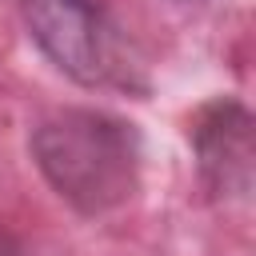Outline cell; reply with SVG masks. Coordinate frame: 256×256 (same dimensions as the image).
Wrapping results in <instances>:
<instances>
[{
    "instance_id": "6da1fadb",
    "label": "cell",
    "mask_w": 256,
    "mask_h": 256,
    "mask_svg": "<svg viewBox=\"0 0 256 256\" xmlns=\"http://www.w3.org/2000/svg\"><path fill=\"white\" fill-rule=\"evenodd\" d=\"M32 160L60 200L84 216H104L140 184V132L112 112L64 108L36 124Z\"/></svg>"
},
{
    "instance_id": "7a4b0ae2",
    "label": "cell",
    "mask_w": 256,
    "mask_h": 256,
    "mask_svg": "<svg viewBox=\"0 0 256 256\" xmlns=\"http://www.w3.org/2000/svg\"><path fill=\"white\" fill-rule=\"evenodd\" d=\"M28 24V36L40 52L68 72L76 84H112L120 64V24L112 0H16Z\"/></svg>"
},
{
    "instance_id": "3957f363",
    "label": "cell",
    "mask_w": 256,
    "mask_h": 256,
    "mask_svg": "<svg viewBox=\"0 0 256 256\" xmlns=\"http://www.w3.org/2000/svg\"><path fill=\"white\" fill-rule=\"evenodd\" d=\"M192 148L204 188L216 200H248L252 192V116L240 100H212L192 120Z\"/></svg>"
}]
</instances>
